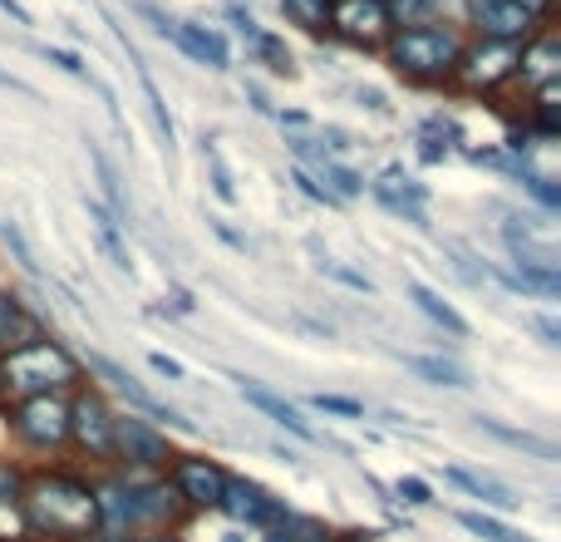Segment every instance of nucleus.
<instances>
[{"label":"nucleus","instance_id":"obj_15","mask_svg":"<svg viewBox=\"0 0 561 542\" xmlns=\"http://www.w3.org/2000/svg\"><path fill=\"white\" fill-rule=\"evenodd\" d=\"M168 39H173L178 49H183L193 65H207V69H227L232 65V49H227L222 30L217 25H197V20H173V30H168Z\"/></svg>","mask_w":561,"mask_h":542},{"label":"nucleus","instance_id":"obj_17","mask_svg":"<svg viewBox=\"0 0 561 542\" xmlns=\"http://www.w3.org/2000/svg\"><path fill=\"white\" fill-rule=\"evenodd\" d=\"M517 79H523L527 89H542V84H557V79H561V45H557L552 30H537V35L523 45Z\"/></svg>","mask_w":561,"mask_h":542},{"label":"nucleus","instance_id":"obj_52","mask_svg":"<svg viewBox=\"0 0 561 542\" xmlns=\"http://www.w3.org/2000/svg\"><path fill=\"white\" fill-rule=\"evenodd\" d=\"M173 310H178V316H193V310H197V301H193V291H183V286H173Z\"/></svg>","mask_w":561,"mask_h":542},{"label":"nucleus","instance_id":"obj_32","mask_svg":"<svg viewBox=\"0 0 561 542\" xmlns=\"http://www.w3.org/2000/svg\"><path fill=\"white\" fill-rule=\"evenodd\" d=\"M252 55L262 59V65L272 69V75H280V79H290V75H296V59H290L286 39L272 35V30H262V39H256V45H252Z\"/></svg>","mask_w":561,"mask_h":542},{"label":"nucleus","instance_id":"obj_2","mask_svg":"<svg viewBox=\"0 0 561 542\" xmlns=\"http://www.w3.org/2000/svg\"><path fill=\"white\" fill-rule=\"evenodd\" d=\"M94 484V508L104 533H168V528L187 523V508L178 504V494L168 488L163 474H134V468H99L89 474Z\"/></svg>","mask_w":561,"mask_h":542},{"label":"nucleus","instance_id":"obj_30","mask_svg":"<svg viewBox=\"0 0 561 542\" xmlns=\"http://www.w3.org/2000/svg\"><path fill=\"white\" fill-rule=\"evenodd\" d=\"M89 163H94V173H99V193H104V197H99V203H104V207H114V213L124 217V213H128V203H124V188H118L114 163H108V154L94 144V138H89Z\"/></svg>","mask_w":561,"mask_h":542},{"label":"nucleus","instance_id":"obj_7","mask_svg":"<svg viewBox=\"0 0 561 542\" xmlns=\"http://www.w3.org/2000/svg\"><path fill=\"white\" fill-rule=\"evenodd\" d=\"M79 365H84V380H89V385H99L104 395L128 399V409H134V415H148L153 425H163L168 434H173V429L193 434V429H197L193 419L183 415V409L163 405V399H158L148 385H138V380L128 375V365H118V360H108V355H99V350H89V355H79Z\"/></svg>","mask_w":561,"mask_h":542},{"label":"nucleus","instance_id":"obj_31","mask_svg":"<svg viewBox=\"0 0 561 542\" xmlns=\"http://www.w3.org/2000/svg\"><path fill=\"white\" fill-rule=\"evenodd\" d=\"M517 188H523V193L533 197L542 213H561V183H557L552 173H537V168L527 163L523 173H517Z\"/></svg>","mask_w":561,"mask_h":542},{"label":"nucleus","instance_id":"obj_28","mask_svg":"<svg viewBox=\"0 0 561 542\" xmlns=\"http://www.w3.org/2000/svg\"><path fill=\"white\" fill-rule=\"evenodd\" d=\"M365 188H375V193H394V197H409V203H428V188L419 183L414 173H409L404 163H385L375 178H365Z\"/></svg>","mask_w":561,"mask_h":542},{"label":"nucleus","instance_id":"obj_43","mask_svg":"<svg viewBox=\"0 0 561 542\" xmlns=\"http://www.w3.org/2000/svg\"><path fill=\"white\" fill-rule=\"evenodd\" d=\"M227 20H232V30L247 39V45H256V39H262V25H256V15H252V10H242V5H227Z\"/></svg>","mask_w":561,"mask_h":542},{"label":"nucleus","instance_id":"obj_18","mask_svg":"<svg viewBox=\"0 0 561 542\" xmlns=\"http://www.w3.org/2000/svg\"><path fill=\"white\" fill-rule=\"evenodd\" d=\"M409 301H414V306L424 310V316L434 320L438 330H444V336L468 340V330H473V326H468V316L454 306V301H444V291H434L428 281H409Z\"/></svg>","mask_w":561,"mask_h":542},{"label":"nucleus","instance_id":"obj_40","mask_svg":"<svg viewBox=\"0 0 561 542\" xmlns=\"http://www.w3.org/2000/svg\"><path fill=\"white\" fill-rule=\"evenodd\" d=\"M290 188H296L300 197H310V203H316V207H345L335 193H330L325 183H320V178H310L306 168H290Z\"/></svg>","mask_w":561,"mask_h":542},{"label":"nucleus","instance_id":"obj_45","mask_svg":"<svg viewBox=\"0 0 561 542\" xmlns=\"http://www.w3.org/2000/svg\"><path fill=\"white\" fill-rule=\"evenodd\" d=\"M45 59H49V65H59V69H65V75H75V79H89V65H84V59L75 55V49H45Z\"/></svg>","mask_w":561,"mask_h":542},{"label":"nucleus","instance_id":"obj_29","mask_svg":"<svg viewBox=\"0 0 561 542\" xmlns=\"http://www.w3.org/2000/svg\"><path fill=\"white\" fill-rule=\"evenodd\" d=\"M290 25H300L306 35H330V0H280Z\"/></svg>","mask_w":561,"mask_h":542},{"label":"nucleus","instance_id":"obj_19","mask_svg":"<svg viewBox=\"0 0 561 542\" xmlns=\"http://www.w3.org/2000/svg\"><path fill=\"white\" fill-rule=\"evenodd\" d=\"M84 213H89V223H94L99 247L108 252V262H114L118 271H128V276H134V257H128V247H124V217H118L114 207H104L99 197H84Z\"/></svg>","mask_w":561,"mask_h":542},{"label":"nucleus","instance_id":"obj_46","mask_svg":"<svg viewBox=\"0 0 561 542\" xmlns=\"http://www.w3.org/2000/svg\"><path fill=\"white\" fill-rule=\"evenodd\" d=\"M448 154H454L448 144H438V138H428V134H419V163H444Z\"/></svg>","mask_w":561,"mask_h":542},{"label":"nucleus","instance_id":"obj_23","mask_svg":"<svg viewBox=\"0 0 561 542\" xmlns=\"http://www.w3.org/2000/svg\"><path fill=\"white\" fill-rule=\"evenodd\" d=\"M330 538H335V528H330L325 518H316V513H296V508H290V513L280 518L276 528L256 533V542H330Z\"/></svg>","mask_w":561,"mask_h":542},{"label":"nucleus","instance_id":"obj_42","mask_svg":"<svg viewBox=\"0 0 561 542\" xmlns=\"http://www.w3.org/2000/svg\"><path fill=\"white\" fill-rule=\"evenodd\" d=\"M419 134L438 138V144H448V148H463V128H458L454 114H428L424 124H419Z\"/></svg>","mask_w":561,"mask_h":542},{"label":"nucleus","instance_id":"obj_3","mask_svg":"<svg viewBox=\"0 0 561 542\" xmlns=\"http://www.w3.org/2000/svg\"><path fill=\"white\" fill-rule=\"evenodd\" d=\"M84 385L79 355L55 336H39L30 346H10L0 355V405H15L30 395H69Z\"/></svg>","mask_w":561,"mask_h":542},{"label":"nucleus","instance_id":"obj_9","mask_svg":"<svg viewBox=\"0 0 561 542\" xmlns=\"http://www.w3.org/2000/svg\"><path fill=\"white\" fill-rule=\"evenodd\" d=\"M517 65H523V45L468 39L454 69V89H463V94H497V89L517 84Z\"/></svg>","mask_w":561,"mask_h":542},{"label":"nucleus","instance_id":"obj_34","mask_svg":"<svg viewBox=\"0 0 561 542\" xmlns=\"http://www.w3.org/2000/svg\"><path fill=\"white\" fill-rule=\"evenodd\" d=\"M0 247H5V252L15 257L25 276H39L35 252H30V242H25V233H20V223H10V217H0Z\"/></svg>","mask_w":561,"mask_h":542},{"label":"nucleus","instance_id":"obj_1","mask_svg":"<svg viewBox=\"0 0 561 542\" xmlns=\"http://www.w3.org/2000/svg\"><path fill=\"white\" fill-rule=\"evenodd\" d=\"M20 518H25L30 542H84L99 528L94 484L69 459L65 464H30Z\"/></svg>","mask_w":561,"mask_h":542},{"label":"nucleus","instance_id":"obj_21","mask_svg":"<svg viewBox=\"0 0 561 542\" xmlns=\"http://www.w3.org/2000/svg\"><path fill=\"white\" fill-rule=\"evenodd\" d=\"M527 134L533 138H561V79L557 84H542V89H533V104H527Z\"/></svg>","mask_w":561,"mask_h":542},{"label":"nucleus","instance_id":"obj_26","mask_svg":"<svg viewBox=\"0 0 561 542\" xmlns=\"http://www.w3.org/2000/svg\"><path fill=\"white\" fill-rule=\"evenodd\" d=\"M310 178H320V183H325L330 193L340 197V203H355V197H365V173H359V168H350L345 158H335V154H330Z\"/></svg>","mask_w":561,"mask_h":542},{"label":"nucleus","instance_id":"obj_4","mask_svg":"<svg viewBox=\"0 0 561 542\" xmlns=\"http://www.w3.org/2000/svg\"><path fill=\"white\" fill-rule=\"evenodd\" d=\"M463 30L458 25H394L385 39V59L399 79L419 89H448L454 84L458 55H463Z\"/></svg>","mask_w":561,"mask_h":542},{"label":"nucleus","instance_id":"obj_13","mask_svg":"<svg viewBox=\"0 0 561 542\" xmlns=\"http://www.w3.org/2000/svg\"><path fill=\"white\" fill-rule=\"evenodd\" d=\"M237 395H242L247 405H252L262 419H272V425H280V429H286V434H296L300 444H316V439H320L316 429H310V419L300 415V409L290 405V399L280 395V389L262 385V380H247V375H237Z\"/></svg>","mask_w":561,"mask_h":542},{"label":"nucleus","instance_id":"obj_47","mask_svg":"<svg viewBox=\"0 0 561 542\" xmlns=\"http://www.w3.org/2000/svg\"><path fill=\"white\" fill-rule=\"evenodd\" d=\"M320 144H325L330 148V154H350V148H355V144H350V134H345V128H335V124H325V128H320Z\"/></svg>","mask_w":561,"mask_h":542},{"label":"nucleus","instance_id":"obj_11","mask_svg":"<svg viewBox=\"0 0 561 542\" xmlns=\"http://www.w3.org/2000/svg\"><path fill=\"white\" fill-rule=\"evenodd\" d=\"M217 513H222L227 523L247 528V533H266V528H276L280 518L290 513V504L280 494H272L266 484H256V478L227 474V488H222V498H217Z\"/></svg>","mask_w":561,"mask_h":542},{"label":"nucleus","instance_id":"obj_38","mask_svg":"<svg viewBox=\"0 0 561 542\" xmlns=\"http://www.w3.org/2000/svg\"><path fill=\"white\" fill-rule=\"evenodd\" d=\"M389 494H394V504H404V508H428L434 504V488H428V478H419V474H399Z\"/></svg>","mask_w":561,"mask_h":542},{"label":"nucleus","instance_id":"obj_41","mask_svg":"<svg viewBox=\"0 0 561 542\" xmlns=\"http://www.w3.org/2000/svg\"><path fill=\"white\" fill-rule=\"evenodd\" d=\"M310 409H320V415H335V419H365V405L359 399H350V395H310Z\"/></svg>","mask_w":561,"mask_h":542},{"label":"nucleus","instance_id":"obj_56","mask_svg":"<svg viewBox=\"0 0 561 542\" xmlns=\"http://www.w3.org/2000/svg\"><path fill=\"white\" fill-rule=\"evenodd\" d=\"M0 10H5V15L15 20V25H30V10L20 5V0H0Z\"/></svg>","mask_w":561,"mask_h":542},{"label":"nucleus","instance_id":"obj_53","mask_svg":"<svg viewBox=\"0 0 561 542\" xmlns=\"http://www.w3.org/2000/svg\"><path fill=\"white\" fill-rule=\"evenodd\" d=\"M330 542H379L375 533H365V528H335V538Z\"/></svg>","mask_w":561,"mask_h":542},{"label":"nucleus","instance_id":"obj_16","mask_svg":"<svg viewBox=\"0 0 561 542\" xmlns=\"http://www.w3.org/2000/svg\"><path fill=\"white\" fill-rule=\"evenodd\" d=\"M444 478L458 488V494H468L483 513H517L523 508V498L513 494L507 484H497V478H488V474H478V468H463V464H448L444 468Z\"/></svg>","mask_w":561,"mask_h":542},{"label":"nucleus","instance_id":"obj_57","mask_svg":"<svg viewBox=\"0 0 561 542\" xmlns=\"http://www.w3.org/2000/svg\"><path fill=\"white\" fill-rule=\"evenodd\" d=\"M247 99H252V109H256V114H276V104H272V99H266V94H262V89H256V84L247 89Z\"/></svg>","mask_w":561,"mask_h":542},{"label":"nucleus","instance_id":"obj_33","mask_svg":"<svg viewBox=\"0 0 561 542\" xmlns=\"http://www.w3.org/2000/svg\"><path fill=\"white\" fill-rule=\"evenodd\" d=\"M203 158H207V168H213V193H217V203H227V207H232L242 193H237V183H232V168H227L222 148H217L213 138H203Z\"/></svg>","mask_w":561,"mask_h":542},{"label":"nucleus","instance_id":"obj_20","mask_svg":"<svg viewBox=\"0 0 561 542\" xmlns=\"http://www.w3.org/2000/svg\"><path fill=\"white\" fill-rule=\"evenodd\" d=\"M488 276H497L517 296H542V301L561 296V271L552 267H488Z\"/></svg>","mask_w":561,"mask_h":542},{"label":"nucleus","instance_id":"obj_39","mask_svg":"<svg viewBox=\"0 0 561 542\" xmlns=\"http://www.w3.org/2000/svg\"><path fill=\"white\" fill-rule=\"evenodd\" d=\"M20 310H25V296L20 291H10V286H0V355H5L10 346H15V320H20Z\"/></svg>","mask_w":561,"mask_h":542},{"label":"nucleus","instance_id":"obj_36","mask_svg":"<svg viewBox=\"0 0 561 542\" xmlns=\"http://www.w3.org/2000/svg\"><path fill=\"white\" fill-rule=\"evenodd\" d=\"M25 478H30L25 459L0 454V504H20V494H25Z\"/></svg>","mask_w":561,"mask_h":542},{"label":"nucleus","instance_id":"obj_58","mask_svg":"<svg viewBox=\"0 0 561 542\" xmlns=\"http://www.w3.org/2000/svg\"><path fill=\"white\" fill-rule=\"evenodd\" d=\"M138 542H187V538H183V528H168V533H144Z\"/></svg>","mask_w":561,"mask_h":542},{"label":"nucleus","instance_id":"obj_48","mask_svg":"<svg viewBox=\"0 0 561 542\" xmlns=\"http://www.w3.org/2000/svg\"><path fill=\"white\" fill-rule=\"evenodd\" d=\"M533 330L542 336V346H561V320L557 316H533Z\"/></svg>","mask_w":561,"mask_h":542},{"label":"nucleus","instance_id":"obj_55","mask_svg":"<svg viewBox=\"0 0 561 542\" xmlns=\"http://www.w3.org/2000/svg\"><path fill=\"white\" fill-rule=\"evenodd\" d=\"M276 118H280L286 128H306V124H310V114H300V109H276Z\"/></svg>","mask_w":561,"mask_h":542},{"label":"nucleus","instance_id":"obj_59","mask_svg":"<svg viewBox=\"0 0 561 542\" xmlns=\"http://www.w3.org/2000/svg\"><path fill=\"white\" fill-rule=\"evenodd\" d=\"M84 542H138V538H128V533H104V528H94Z\"/></svg>","mask_w":561,"mask_h":542},{"label":"nucleus","instance_id":"obj_44","mask_svg":"<svg viewBox=\"0 0 561 542\" xmlns=\"http://www.w3.org/2000/svg\"><path fill=\"white\" fill-rule=\"evenodd\" d=\"M148 370H153V375H163V380H173V385H183V380H187V365H183V360L163 355V350H153V355H148Z\"/></svg>","mask_w":561,"mask_h":542},{"label":"nucleus","instance_id":"obj_12","mask_svg":"<svg viewBox=\"0 0 561 542\" xmlns=\"http://www.w3.org/2000/svg\"><path fill=\"white\" fill-rule=\"evenodd\" d=\"M330 35L359 49H385V39L394 35V20H389L385 0H330Z\"/></svg>","mask_w":561,"mask_h":542},{"label":"nucleus","instance_id":"obj_8","mask_svg":"<svg viewBox=\"0 0 561 542\" xmlns=\"http://www.w3.org/2000/svg\"><path fill=\"white\" fill-rule=\"evenodd\" d=\"M178 444L163 425H153L148 415L118 409L114 415V468H134V474H163L173 464Z\"/></svg>","mask_w":561,"mask_h":542},{"label":"nucleus","instance_id":"obj_54","mask_svg":"<svg viewBox=\"0 0 561 542\" xmlns=\"http://www.w3.org/2000/svg\"><path fill=\"white\" fill-rule=\"evenodd\" d=\"M359 104H365L369 109V114H385V94H379V89H359Z\"/></svg>","mask_w":561,"mask_h":542},{"label":"nucleus","instance_id":"obj_51","mask_svg":"<svg viewBox=\"0 0 561 542\" xmlns=\"http://www.w3.org/2000/svg\"><path fill=\"white\" fill-rule=\"evenodd\" d=\"M513 5H523L527 15H533L537 25H542V20H552V5H557V0H513Z\"/></svg>","mask_w":561,"mask_h":542},{"label":"nucleus","instance_id":"obj_37","mask_svg":"<svg viewBox=\"0 0 561 542\" xmlns=\"http://www.w3.org/2000/svg\"><path fill=\"white\" fill-rule=\"evenodd\" d=\"M306 247H310V252H316V271H325V276H335V281H340V286H350V291H365V296H369V291H375V281H369V276H365V271H350V267L330 262V257H325V252H320V247H316V242H306Z\"/></svg>","mask_w":561,"mask_h":542},{"label":"nucleus","instance_id":"obj_14","mask_svg":"<svg viewBox=\"0 0 561 542\" xmlns=\"http://www.w3.org/2000/svg\"><path fill=\"white\" fill-rule=\"evenodd\" d=\"M473 30L478 39H507V45H527V39L537 35V20L527 15L523 5H513V0H488V5L473 10Z\"/></svg>","mask_w":561,"mask_h":542},{"label":"nucleus","instance_id":"obj_25","mask_svg":"<svg viewBox=\"0 0 561 542\" xmlns=\"http://www.w3.org/2000/svg\"><path fill=\"white\" fill-rule=\"evenodd\" d=\"M458 528H463L468 538H478V542H537V538H527V533H517L513 523H503L497 513H483V508H458Z\"/></svg>","mask_w":561,"mask_h":542},{"label":"nucleus","instance_id":"obj_22","mask_svg":"<svg viewBox=\"0 0 561 542\" xmlns=\"http://www.w3.org/2000/svg\"><path fill=\"white\" fill-rule=\"evenodd\" d=\"M118 45L128 49V59L138 65V84H144V99H148V114H153V124H158V134H163V148L173 154V138H178V124H173V114H168V99H163V89H158V79L144 69V59H138V49L128 45V35L118 30Z\"/></svg>","mask_w":561,"mask_h":542},{"label":"nucleus","instance_id":"obj_50","mask_svg":"<svg viewBox=\"0 0 561 542\" xmlns=\"http://www.w3.org/2000/svg\"><path fill=\"white\" fill-rule=\"evenodd\" d=\"M207 223H213V233H217V237H222V242H227V247H237V252H247V247H252V242H247V237H242V233H232V227H227V223H222V217H207Z\"/></svg>","mask_w":561,"mask_h":542},{"label":"nucleus","instance_id":"obj_49","mask_svg":"<svg viewBox=\"0 0 561 542\" xmlns=\"http://www.w3.org/2000/svg\"><path fill=\"white\" fill-rule=\"evenodd\" d=\"M138 15H144V20H153V30H158V35H168V30H173V15H163V10H158L153 0H138Z\"/></svg>","mask_w":561,"mask_h":542},{"label":"nucleus","instance_id":"obj_24","mask_svg":"<svg viewBox=\"0 0 561 542\" xmlns=\"http://www.w3.org/2000/svg\"><path fill=\"white\" fill-rule=\"evenodd\" d=\"M409 375H419L424 385H444V389H468L473 380H468V370L458 365V360L448 355H404Z\"/></svg>","mask_w":561,"mask_h":542},{"label":"nucleus","instance_id":"obj_5","mask_svg":"<svg viewBox=\"0 0 561 542\" xmlns=\"http://www.w3.org/2000/svg\"><path fill=\"white\" fill-rule=\"evenodd\" d=\"M5 439L25 464H65L69 459V395H30L5 405Z\"/></svg>","mask_w":561,"mask_h":542},{"label":"nucleus","instance_id":"obj_27","mask_svg":"<svg viewBox=\"0 0 561 542\" xmlns=\"http://www.w3.org/2000/svg\"><path fill=\"white\" fill-rule=\"evenodd\" d=\"M478 429H483V434H493V439H503V444H513V449H523V454L542 459V464H552V459H557V449L547 444V439L527 434V429H513V425H503V419H493V415H478Z\"/></svg>","mask_w":561,"mask_h":542},{"label":"nucleus","instance_id":"obj_35","mask_svg":"<svg viewBox=\"0 0 561 542\" xmlns=\"http://www.w3.org/2000/svg\"><path fill=\"white\" fill-rule=\"evenodd\" d=\"M369 197H375L379 207H385L389 217H399V223H409V227H428V213H424V203H409V197H394V193H375V188H365Z\"/></svg>","mask_w":561,"mask_h":542},{"label":"nucleus","instance_id":"obj_10","mask_svg":"<svg viewBox=\"0 0 561 542\" xmlns=\"http://www.w3.org/2000/svg\"><path fill=\"white\" fill-rule=\"evenodd\" d=\"M163 478L178 494V504L187 508V518L217 513V498H222V488H227V464L213 454H183V449H178L173 464L163 468Z\"/></svg>","mask_w":561,"mask_h":542},{"label":"nucleus","instance_id":"obj_6","mask_svg":"<svg viewBox=\"0 0 561 542\" xmlns=\"http://www.w3.org/2000/svg\"><path fill=\"white\" fill-rule=\"evenodd\" d=\"M114 399L99 385H79L69 389V464L99 474V468H114Z\"/></svg>","mask_w":561,"mask_h":542}]
</instances>
